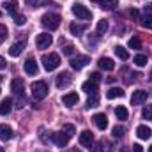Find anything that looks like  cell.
Here are the masks:
<instances>
[{"label":"cell","instance_id":"cell-47","mask_svg":"<svg viewBox=\"0 0 152 152\" xmlns=\"http://www.w3.org/2000/svg\"><path fill=\"white\" fill-rule=\"evenodd\" d=\"M71 152H81V151H71Z\"/></svg>","mask_w":152,"mask_h":152},{"label":"cell","instance_id":"cell-10","mask_svg":"<svg viewBox=\"0 0 152 152\" xmlns=\"http://www.w3.org/2000/svg\"><path fill=\"white\" fill-rule=\"evenodd\" d=\"M147 101V92L145 90H134L131 96V104H143Z\"/></svg>","mask_w":152,"mask_h":152},{"label":"cell","instance_id":"cell-15","mask_svg":"<svg viewBox=\"0 0 152 152\" xmlns=\"http://www.w3.org/2000/svg\"><path fill=\"white\" fill-rule=\"evenodd\" d=\"M92 142H94V134H92L90 131H83V133L80 134V143H81L83 147H90Z\"/></svg>","mask_w":152,"mask_h":152},{"label":"cell","instance_id":"cell-11","mask_svg":"<svg viewBox=\"0 0 152 152\" xmlns=\"http://www.w3.org/2000/svg\"><path fill=\"white\" fill-rule=\"evenodd\" d=\"M69 134H66L64 131H60V133H55L53 134V142H55V145L57 147H66L67 145V142H69Z\"/></svg>","mask_w":152,"mask_h":152},{"label":"cell","instance_id":"cell-20","mask_svg":"<svg viewBox=\"0 0 152 152\" xmlns=\"http://www.w3.org/2000/svg\"><path fill=\"white\" fill-rule=\"evenodd\" d=\"M12 108V99L11 97H5L2 103H0V115H7Z\"/></svg>","mask_w":152,"mask_h":152},{"label":"cell","instance_id":"cell-29","mask_svg":"<svg viewBox=\"0 0 152 152\" xmlns=\"http://www.w3.org/2000/svg\"><path fill=\"white\" fill-rule=\"evenodd\" d=\"M124 133H126V129H124L122 126H115L113 129H112L113 138H122V136H124Z\"/></svg>","mask_w":152,"mask_h":152},{"label":"cell","instance_id":"cell-39","mask_svg":"<svg viewBox=\"0 0 152 152\" xmlns=\"http://www.w3.org/2000/svg\"><path fill=\"white\" fill-rule=\"evenodd\" d=\"M90 80H92V81H96V83H97V81H99V80H101V75H99V73H92V75H90Z\"/></svg>","mask_w":152,"mask_h":152},{"label":"cell","instance_id":"cell-14","mask_svg":"<svg viewBox=\"0 0 152 152\" xmlns=\"http://www.w3.org/2000/svg\"><path fill=\"white\" fill-rule=\"evenodd\" d=\"M23 88H25V83H23V80L16 78V80H12V81H11V90H12L14 94H18V96H23Z\"/></svg>","mask_w":152,"mask_h":152},{"label":"cell","instance_id":"cell-38","mask_svg":"<svg viewBox=\"0 0 152 152\" xmlns=\"http://www.w3.org/2000/svg\"><path fill=\"white\" fill-rule=\"evenodd\" d=\"M129 16H131L133 20H138V16H140V12H138V9H131V11H129Z\"/></svg>","mask_w":152,"mask_h":152},{"label":"cell","instance_id":"cell-16","mask_svg":"<svg viewBox=\"0 0 152 152\" xmlns=\"http://www.w3.org/2000/svg\"><path fill=\"white\" fill-rule=\"evenodd\" d=\"M11 138H12V129H11V126L0 124V140L7 142V140H11Z\"/></svg>","mask_w":152,"mask_h":152},{"label":"cell","instance_id":"cell-36","mask_svg":"<svg viewBox=\"0 0 152 152\" xmlns=\"http://www.w3.org/2000/svg\"><path fill=\"white\" fill-rule=\"evenodd\" d=\"M7 39V27L5 25H0V44Z\"/></svg>","mask_w":152,"mask_h":152},{"label":"cell","instance_id":"cell-8","mask_svg":"<svg viewBox=\"0 0 152 152\" xmlns=\"http://www.w3.org/2000/svg\"><path fill=\"white\" fill-rule=\"evenodd\" d=\"M37 71H39V66H37V62H36V58L34 57H28L27 62H25V73L34 76V75H37Z\"/></svg>","mask_w":152,"mask_h":152},{"label":"cell","instance_id":"cell-41","mask_svg":"<svg viewBox=\"0 0 152 152\" xmlns=\"http://www.w3.org/2000/svg\"><path fill=\"white\" fill-rule=\"evenodd\" d=\"M5 66H7L5 58H4V57H0V69H5Z\"/></svg>","mask_w":152,"mask_h":152},{"label":"cell","instance_id":"cell-50","mask_svg":"<svg viewBox=\"0 0 152 152\" xmlns=\"http://www.w3.org/2000/svg\"><path fill=\"white\" fill-rule=\"evenodd\" d=\"M0 80H2V78H0Z\"/></svg>","mask_w":152,"mask_h":152},{"label":"cell","instance_id":"cell-26","mask_svg":"<svg viewBox=\"0 0 152 152\" xmlns=\"http://www.w3.org/2000/svg\"><path fill=\"white\" fill-rule=\"evenodd\" d=\"M4 9L9 12V14H16V0H9V2H4Z\"/></svg>","mask_w":152,"mask_h":152},{"label":"cell","instance_id":"cell-33","mask_svg":"<svg viewBox=\"0 0 152 152\" xmlns=\"http://www.w3.org/2000/svg\"><path fill=\"white\" fill-rule=\"evenodd\" d=\"M62 131H64L66 134H69V136H73V134L76 133V129H75V126H73V124H66V126L62 127Z\"/></svg>","mask_w":152,"mask_h":152},{"label":"cell","instance_id":"cell-23","mask_svg":"<svg viewBox=\"0 0 152 152\" xmlns=\"http://www.w3.org/2000/svg\"><path fill=\"white\" fill-rule=\"evenodd\" d=\"M124 96V90L122 88H118V87H112L108 92H106V97L108 99H115V97H122Z\"/></svg>","mask_w":152,"mask_h":152},{"label":"cell","instance_id":"cell-46","mask_svg":"<svg viewBox=\"0 0 152 152\" xmlns=\"http://www.w3.org/2000/svg\"><path fill=\"white\" fill-rule=\"evenodd\" d=\"M0 152H5V151H4V149H2V147H0Z\"/></svg>","mask_w":152,"mask_h":152},{"label":"cell","instance_id":"cell-45","mask_svg":"<svg viewBox=\"0 0 152 152\" xmlns=\"http://www.w3.org/2000/svg\"><path fill=\"white\" fill-rule=\"evenodd\" d=\"M90 2H101V0H90Z\"/></svg>","mask_w":152,"mask_h":152},{"label":"cell","instance_id":"cell-4","mask_svg":"<svg viewBox=\"0 0 152 152\" xmlns=\"http://www.w3.org/2000/svg\"><path fill=\"white\" fill-rule=\"evenodd\" d=\"M73 14H75L78 20H90L92 18V12L85 5H81V4H75L73 5Z\"/></svg>","mask_w":152,"mask_h":152},{"label":"cell","instance_id":"cell-7","mask_svg":"<svg viewBox=\"0 0 152 152\" xmlns=\"http://www.w3.org/2000/svg\"><path fill=\"white\" fill-rule=\"evenodd\" d=\"M71 81H73V76L64 71V73H60V75L57 76L55 85H57L58 88H66V87H69V85H71Z\"/></svg>","mask_w":152,"mask_h":152},{"label":"cell","instance_id":"cell-30","mask_svg":"<svg viewBox=\"0 0 152 152\" xmlns=\"http://www.w3.org/2000/svg\"><path fill=\"white\" fill-rule=\"evenodd\" d=\"M127 46L133 48V50H140V48H142V42H140V39L138 37H131L129 39V42H127Z\"/></svg>","mask_w":152,"mask_h":152},{"label":"cell","instance_id":"cell-32","mask_svg":"<svg viewBox=\"0 0 152 152\" xmlns=\"http://www.w3.org/2000/svg\"><path fill=\"white\" fill-rule=\"evenodd\" d=\"M97 104H99V97H97L96 94L87 99V108H94V106H97Z\"/></svg>","mask_w":152,"mask_h":152},{"label":"cell","instance_id":"cell-3","mask_svg":"<svg viewBox=\"0 0 152 152\" xmlns=\"http://www.w3.org/2000/svg\"><path fill=\"white\" fill-rule=\"evenodd\" d=\"M42 66L46 71H53L60 66V57L57 53H48V55H42Z\"/></svg>","mask_w":152,"mask_h":152},{"label":"cell","instance_id":"cell-5","mask_svg":"<svg viewBox=\"0 0 152 152\" xmlns=\"http://www.w3.org/2000/svg\"><path fill=\"white\" fill-rule=\"evenodd\" d=\"M88 62H90V58H88L87 55H78V57H73V58H71V67H73L75 71H80V69H83Z\"/></svg>","mask_w":152,"mask_h":152},{"label":"cell","instance_id":"cell-17","mask_svg":"<svg viewBox=\"0 0 152 152\" xmlns=\"http://www.w3.org/2000/svg\"><path fill=\"white\" fill-rule=\"evenodd\" d=\"M136 134H138L140 140H149L152 136V131H151V127H147V126H138L136 127Z\"/></svg>","mask_w":152,"mask_h":152},{"label":"cell","instance_id":"cell-40","mask_svg":"<svg viewBox=\"0 0 152 152\" xmlns=\"http://www.w3.org/2000/svg\"><path fill=\"white\" fill-rule=\"evenodd\" d=\"M133 151L134 152H143V147H142L140 143H134V145H133Z\"/></svg>","mask_w":152,"mask_h":152},{"label":"cell","instance_id":"cell-34","mask_svg":"<svg viewBox=\"0 0 152 152\" xmlns=\"http://www.w3.org/2000/svg\"><path fill=\"white\" fill-rule=\"evenodd\" d=\"M142 115H143V117H145L147 120H152V104H147V106L143 108Z\"/></svg>","mask_w":152,"mask_h":152},{"label":"cell","instance_id":"cell-27","mask_svg":"<svg viewBox=\"0 0 152 152\" xmlns=\"http://www.w3.org/2000/svg\"><path fill=\"white\" fill-rule=\"evenodd\" d=\"M133 62H134V66L143 67V66H147V55H136V57L133 58Z\"/></svg>","mask_w":152,"mask_h":152},{"label":"cell","instance_id":"cell-13","mask_svg":"<svg viewBox=\"0 0 152 152\" xmlns=\"http://www.w3.org/2000/svg\"><path fill=\"white\" fill-rule=\"evenodd\" d=\"M78 101H80V97H78V94L76 92H71V94H66L64 97H62V103L67 106V108H71V106H75L78 104Z\"/></svg>","mask_w":152,"mask_h":152},{"label":"cell","instance_id":"cell-48","mask_svg":"<svg viewBox=\"0 0 152 152\" xmlns=\"http://www.w3.org/2000/svg\"><path fill=\"white\" fill-rule=\"evenodd\" d=\"M149 152H152V147H151V149H149Z\"/></svg>","mask_w":152,"mask_h":152},{"label":"cell","instance_id":"cell-25","mask_svg":"<svg viewBox=\"0 0 152 152\" xmlns=\"http://www.w3.org/2000/svg\"><path fill=\"white\" fill-rule=\"evenodd\" d=\"M115 55H117L120 60H127V58H129V53H127V50H126L124 46H117V48H115Z\"/></svg>","mask_w":152,"mask_h":152},{"label":"cell","instance_id":"cell-28","mask_svg":"<svg viewBox=\"0 0 152 152\" xmlns=\"http://www.w3.org/2000/svg\"><path fill=\"white\" fill-rule=\"evenodd\" d=\"M142 27L152 30V16H151V14H147V12H145V16L142 18Z\"/></svg>","mask_w":152,"mask_h":152},{"label":"cell","instance_id":"cell-44","mask_svg":"<svg viewBox=\"0 0 152 152\" xmlns=\"http://www.w3.org/2000/svg\"><path fill=\"white\" fill-rule=\"evenodd\" d=\"M92 152H101V145H96V147L92 149Z\"/></svg>","mask_w":152,"mask_h":152},{"label":"cell","instance_id":"cell-37","mask_svg":"<svg viewBox=\"0 0 152 152\" xmlns=\"http://www.w3.org/2000/svg\"><path fill=\"white\" fill-rule=\"evenodd\" d=\"M73 51H75V46H73V44H67V46L64 48V53H66V55H73Z\"/></svg>","mask_w":152,"mask_h":152},{"label":"cell","instance_id":"cell-21","mask_svg":"<svg viewBox=\"0 0 152 152\" xmlns=\"http://www.w3.org/2000/svg\"><path fill=\"white\" fill-rule=\"evenodd\" d=\"M118 5V0H101L99 2V7L104 9V11H112Z\"/></svg>","mask_w":152,"mask_h":152},{"label":"cell","instance_id":"cell-24","mask_svg":"<svg viewBox=\"0 0 152 152\" xmlns=\"http://www.w3.org/2000/svg\"><path fill=\"white\" fill-rule=\"evenodd\" d=\"M115 115H117L118 120H127V118H129V113H127V110H126L124 106H117V108H115Z\"/></svg>","mask_w":152,"mask_h":152},{"label":"cell","instance_id":"cell-1","mask_svg":"<svg viewBox=\"0 0 152 152\" xmlns=\"http://www.w3.org/2000/svg\"><path fill=\"white\" fill-rule=\"evenodd\" d=\"M30 90H32V97H34L36 101H41V99H44V97L48 96V85H46V81H42V80L34 81L32 87H30Z\"/></svg>","mask_w":152,"mask_h":152},{"label":"cell","instance_id":"cell-42","mask_svg":"<svg viewBox=\"0 0 152 152\" xmlns=\"http://www.w3.org/2000/svg\"><path fill=\"white\" fill-rule=\"evenodd\" d=\"M106 81H108V83H113V81H115V76H108V78H106Z\"/></svg>","mask_w":152,"mask_h":152},{"label":"cell","instance_id":"cell-31","mask_svg":"<svg viewBox=\"0 0 152 152\" xmlns=\"http://www.w3.org/2000/svg\"><path fill=\"white\" fill-rule=\"evenodd\" d=\"M106 30H108V21H106V20H101V21L97 23V34L101 36V34H104Z\"/></svg>","mask_w":152,"mask_h":152},{"label":"cell","instance_id":"cell-18","mask_svg":"<svg viewBox=\"0 0 152 152\" xmlns=\"http://www.w3.org/2000/svg\"><path fill=\"white\" fill-rule=\"evenodd\" d=\"M81 90L87 92V94H90V96H94V94L97 92V83L92 81V80H88V81H85V83L81 85Z\"/></svg>","mask_w":152,"mask_h":152},{"label":"cell","instance_id":"cell-49","mask_svg":"<svg viewBox=\"0 0 152 152\" xmlns=\"http://www.w3.org/2000/svg\"><path fill=\"white\" fill-rule=\"evenodd\" d=\"M0 16H2V12H0Z\"/></svg>","mask_w":152,"mask_h":152},{"label":"cell","instance_id":"cell-2","mask_svg":"<svg viewBox=\"0 0 152 152\" xmlns=\"http://www.w3.org/2000/svg\"><path fill=\"white\" fill-rule=\"evenodd\" d=\"M41 23H42V27L48 28V30H57L58 25H60V16L55 14V12H46V14L41 18Z\"/></svg>","mask_w":152,"mask_h":152},{"label":"cell","instance_id":"cell-35","mask_svg":"<svg viewBox=\"0 0 152 152\" xmlns=\"http://www.w3.org/2000/svg\"><path fill=\"white\" fill-rule=\"evenodd\" d=\"M25 21H27V18L23 16V14H14V23L20 27V25H25Z\"/></svg>","mask_w":152,"mask_h":152},{"label":"cell","instance_id":"cell-43","mask_svg":"<svg viewBox=\"0 0 152 152\" xmlns=\"http://www.w3.org/2000/svg\"><path fill=\"white\" fill-rule=\"evenodd\" d=\"M147 11H149V12L152 11V4H147V5H145V12H147Z\"/></svg>","mask_w":152,"mask_h":152},{"label":"cell","instance_id":"cell-12","mask_svg":"<svg viewBox=\"0 0 152 152\" xmlns=\"http://www.w3.org/2000/svg\"><path fill=\"white\" fill-rule=\"evenodd\" d=\"M25 44H27V41L25 39H21V41H18V42H14L11 48H9V55L11 57H18L21 51H23V48H25Z\"/></svg>","mask_w":152,"mask_h":152},{"label":"cell","instance_id":"cell-9","mask_svg":"<svg viewBox=\"0 0 152 152\" xmlns=\"http://www.w3.org/2000/svg\"><path fill=\"white\" fill-rule=\"evenodd\" d=\"M92 120H94V124L97 126V129H101V131H104V129L108 127V118H106L104 113H96L92 117Z\"/></svg>","mask_w":152,"mask_h":152},{"label":"cell","instance_id":"cell-6","mask_svg":"<svg viewBox=\"0 0 152 152\" xmlns=\"http://www.w3.org/2000/svg\"><path fill=\"white\" fill-rule=\"evenodd\" d=\"M51 42H53L51 34H39L37 39H36V44H37L39 50H46V48H50Z\"/></svg>","mask_w":152,"mask_h":152},{"label":"cell","instance_id":"cell-22","mask_svg":"<svg viewBox=\"0 0 152 152\" xmlns=\"http://www.w3.org/2000/svg\"><path fill=\"white\" fill-rule=\"evenodd\" d=\"M71 34L73 36H81L85 30H87V25H80V23H71Z\"/></svg>","mask_w":152,"mask_h":152},{"label":"cell","instance_id":"cell-19","mask_svg":"<svg viewBox=\"0 0 152 152\" xmlns=\"http://www.w3.org/2000/svg\"><path fill=\"white\" fill-rule=\"evenodd\" d=\"M99 67L104 69V71H113L115 62L112 58H108V57H103V58H99Z\"/></svg>","mask_w":152,"mask_h":152}]
</instances>
